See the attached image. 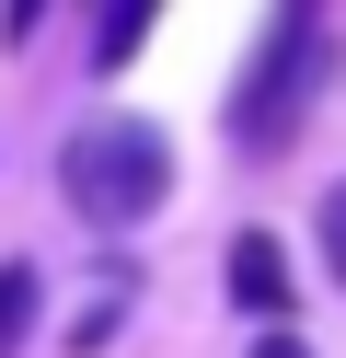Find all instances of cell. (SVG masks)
Listing matches in <instances>:
<instances>
[{"label":"cell","mask_w":346,"mask_h":358,"mask_svg":"<svg viewBox=\"0 0 346 358\" xmlns=\"http://www.w3.org/2000/svg\"><path fill=\"white\" fill-rule=\"evenodd\" d=\"M35 24H46V0H0V47H35Z\"/></svg>","instance_id":"cell-7"},{"label":"cell","mask_w":346,"mask_h":358,"mask_svg":"<svg viewBox=\"0 0 346 358\" xmlns=\"http://www.w3.org/2000/svg\"><path fill=\"white\" fill-rule=\"evenodd\" d=\"M231 301H243L254 324L289 312V255H277V231H243V243H231Z\"/></svg>","instance_id":"cell-3"},{"label":"cell","mask_w":346,"mask_h":358,"mask_svg":"<svg viewBox=\"0 0 346 358\" xmlns=\"http://www.w3.org/2000/svg\"><path fill=\"white\" fill-rule=\"evenodd\" d=\"M254 358H312V347H300V335H254Z\"/></svg>","instance_id":"cell-8"},{"label":"cell","mask_w":346,"mask_h":358,"mask_svg":"<svg viewBox=\"0 0 346 358\" xmlns=\"http://www.w3.org/2000/svg\"><path fill=\"white\" fill-rule=\"evenodd\" d=\"M35 301H46V278H35V266H0V358H23V335H35Z\"/></svg>","instance_id":"cell-4"},{"label":"cell","mask_w":346,"mask_h":358,"mask_svg":"<svg viewBox=\"0 0 346 358\" xmlns=\"http://www.w3.org/2000/svg\"><path fill=\"white\" fill-rule=\"evenodd\" d=\"M150 12H161V0H104V35H92V70H127V58H138V35H150Z\"/></svg>","instance_id":"cell-5"},{"label":"cell","mask_w":346,"mask_h":358,"mask_svg":"<svg viewBox=\"0 0 346 358\" xmlns=\"http://www.w3.org/2000/svg\"><path fill=\"white\" fill-rule=\"evenodd\" d=\"M312 243H323V266H335V289H346V185H323V208H312Z\"/></svg>","instance_id":"cell-6"},{"label":"cell","mask_w":346,"mask_h":358,"mask_svg":"<svg viewBox=\"0 0 346 358\" xmlns=\"http://www.w3.org/2000/svg\"><path fill=\"white\" fill-rule=\"evenodd\" d=\"M312 81H323V35H312V0H289L266 24V47H254L243 93H231V139H243L254 162H277L289 127H300V104H312Z\"/></svg>","instance_id":"cell-2"},{"label":"cell","mask_w":346,"mask_h":358,"mask_svg":"<svg viewBox=\"0 0 346 358\" xmlns=\"http://www.w3.org/2000/svg\"><path fill=\"white\" fill-rule=\"evenodd\" d=\"M58 196L92 220V231H138V220L173 196V139H161L150 116H92V127H69Z\"/></svg>","instance_id":"cell-1"}]
</instances>
